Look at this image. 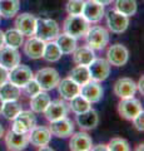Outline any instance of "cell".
Segmentation results:
<instances>
[{
    "mask_svg": "<svg viewBox=\"0 0 144 151\" xmlns=\"http://www.w3.org/2000/svg\"><path fill=\"white\" fill-rule=\"evenodd\" d=\"M89 28H90L89 22L82 14L80 15H69L64 20V25H63L64 33L74 37L75 39L84 37Z\"/></svg>",
    "mask_w": 144,
    "mask_h": 151,
    "instance_id": "obj_1",
    "label": "cell"
},
{
    "mask_svg": "<svg viewBox=\"0 0 144 151\" xmlns=\"http://www.w3.org/2000/svg\"><path fill=\"white\" fill-rule=\"evenodd\" d=\"M59 34V25L58 23L53 19H36L35 24V32L34 35L39 38L43 42H50L55 40V38Z\"/></svg>",
    "mask_w": 144,
    "mask_h": 151,
    "instance_id": "obj_2",
    "label": "cell"
},
{
    "mask_svg": "<svg viewBox=\"0 0 144 151\" xmlns=\"http://www.w3.org/2000/svg\"><path fill=\"white\" fill-rule=\"evenodd\" d=\"M84 37L88 47H90L93 50H101L109 42V32L103 27L89 28Z\"/></svg>",
    "mask_w": 144,
    "mask_h": 151,
    "instance_id": "obj_3",
    "label": "cell"
},
{
    "mask_svg": "<svg viewBox=\"0 0 144 151\" xmlns=\"http://www.w3.org/2000/svg\"><path fill=\"white\" fill-rule=\"evenodd\" d=\"M34 79L39 83V86L43 91H50V89H53L58 86L60 77L57 69H54L52 67H46V68L39 69L34 74Z\"/></svg>",
    "mask_w": 144,
    "mask_h": 151,
    "instance_id": "obj_4",
    "label": "cell"
},
{
    "mask_svg": "<svg viewBox=\"0 0 144 151\" xmlns=\"http://www.w3.org/2000/svg\"><path fill=\"white\" fill-rule=\"evenodd\" d=\"M36 126V117L33 111H20L13 120L11 130L19 134H29Z\"/></svg>",
    "mask_w": 144,
    "mask_h": 151,
    "instance_id": "obj_5",
    "label": "cell"
},
{
    "mask_svg": "<svg viewBox=\"0 0 144 151\" xmlns=\"http://www.w3.org/2000/svg\"><path fill=\"white\" fill-rule=\"evenodd\" d=\"M128 59H129V52L127 47L120 43L110 45L108 50H106V60L109 62L110 65L123 67V65L127 64Z\"/></svg>",
    "mask_w": 144,
    "mask_h": 151,
    "instance_id": "obj_6",
    "label": "cell"
},
{
    "mask_svg": "<svg viewBox=\"0 0 144 151\" xmlns=\"http://www.w3.org/2000/svg\"><path fill=\"white\" fill-rule=\"evenodd\" d=\"M90 74V79L96 82L105 81L110 73V64L106 59L103 58H94L88 65Z\"/></svg>",
    "mask_w": 144,
    "mask_h": 151,
    "instance_id": "obj_7",
    "label": "cell"
},
{
    "mask_svg": "<svg viewBox=\"0 0 144 151\" xmlns=\"http://www.w3.org/2000/svg\"><path fill=\"white\" fill-rule=\"evenodd\" d=\"M142 111H143V107H142L140 101L134 97L122 98V101H120L118 105L119 115L125 120H133L134 117Z\"/></svg>",
    "mask_w": 144,
    "mask_h": 151,
    "instance_id": "obj_8",
    "label": "cell"
},
{
    "mask_svg": "<svg viewBox=\"0 0 144 151\" xmlns=\"http://www.w3.org/2000/svg\"><path fill=\"white\" fill-rule=\"evenodd\" d=\"M106 25H108L109 30L115 34H122L127 30L129 25V17L117 10H110L106 15Z\"/></svg>",
    "mask_w": 144,
    "mask_h": 151,
    "instance_id": "obj_9",
    "label": "cell"
},
{
    "mask_svg": "<svg viewBox=\"0 0 144 151\" xmlns=\"http://www.w3.org/2000/svg\"><path fill=\"white\" fill-rule=\"evenodd\" d=\"M31 78H34L33 70L25 64L19 63L9 72V82L14 83L19 88H21L26 82H29Z\"/></svg>",
    "mask_w": 144,
    "mask_h": 151,
    "instance_id": "obj_10",
    "label": "cell"
},
{
    "mask_svg": "<svg viewBox=\"0 0 144 151\" xmlns=\"http://www.w3.org/2000/svg\"><path fill=\"white\" fill-rule=\"evenodd\" d=\"M50 134L57 136L59 139H65L73 135L74 132V124L68 119V117H62L59 120H55L50 122L49 126Z\"/></svg>",
    "mask_w": 144,
    "mask_h": 151,
    "instance_id": "obj_11",
    "label": "cell"
},
{
    "mask_svg": "<svg viewBox=\"0 0 144 151\" xmlns=\"http://www.w3.org/2000/svg\"><path fill=\"white\" fill-rule=\"evenodd\" d=\"M4 136H5L6 147L13 151L24 150L29 144V134H19L10 129L6 134H4Z\"/></svg>",
    "mask_w": 144,
    "mask_h": 151,
    "instance_id": "obj_12",
    "label": "cell"
},
{
    "mask_svg": "<svg viewBox=\"0 0 144 151\" xmlns=\"http://www.w3.org/2000/svg\"><path fill=\"white\" fill-rule=\"evenodd\" d=\"M82 15L89 23H98L104 17V5L94 1V0H87L84 1Z\"/></svg>",
    "mask_w": 144,
    "mask_h": 151,
    "instance_id": "obj_13",
    "label": "cell"
},
{
    "mask_svg": "<svg viewBox=\"0 0 144 151\" xmlns=\"http://www.w3.org/2000/svg\"><path fill=\"white\" fill-rule=\"evenodd\" d=\"M35 24H36V18L30 13L20 14L15 19V29L19 30L23 35H26V37L34 35Z\"/></svg>",
    "mask_w": 144,
    "mask_h": 151,
    "instance_id": "obj_14",
    "label": "cell"
},
{
    "mask_svg": "<svg viewBox=\"0 0 144 151\" xmlns=\"http://www.w3.org/2000/svg\"><path fill=\"white\" fill-rule=\"evenodd\" d=\"M80 94L90 103H96L103 97V88H101L99 82L90 79L83 86H80Z\"/></svg>",
    "mask_w": 144,
    "mask_h": 151,
    "instance_id": "obj_15",
    "label": "cell"
},
{
    "mask_svg": "<svg viewBox=\"0 0 144 151\" xmlns=\"http://www.w3.org/2000/svg\"><path fill=\"white\" fill-rule=\"evenodd\" d=\"M135 92H137V83L129 77L119 78L114 83V93L119 98L134 97Z\"/></svg>",
    "mask_w": 144,
    "mask_h": 151,
    "instance_id": "obj_16",
    "label": "cell"
},
{
    "mask_svg": "<svg viewBox=\"0 0 144 151\" xmlns=\"http://www.w3.org/2000/svg\"><path fill=\"white\" fill-rule=\"evenodd\" d=\"M20 63V54L16 48H11L8 45H3L0 48V65L8 70L13 69Z\"/></svg>",
    "mask_w": 144,
    "mask_h": 151,
    "instance_id": "obj_17",
    "label": "cell"
},
{
    "mask_svg": "<svg viewBox=\"0 0 144 151\" xmlns=\"http://www.w3.org/2000/svg\"><path fill=\"white\" fill-rule=\"evenodd\" d=\"M77 124L82 130H94L99 124L98 112L93 108H89L82 113L77 115Z\"/></svg>",
    "mask_w": 144,
    "mask_h": 151,
    "instance_id": "obj_18",
    "label": "cell"
},
{
    "mask_svg": "<svg viewBox=\"0 0 144 151\" xmlns=\"http://www.w3.org/2000/svg\"><path fill=\"white\" fill-rule=\"evenodd\" d=\"M67 113H68V106L60 100L50 101L49 105L46 106V108L44 110L45 119L49 122L59 120V119H62V117H65Z\"/></svg>",
    "mask_w": 144,
    "mask_h": 151,
    "instance_id": "obj_19",
    "label": "cell"
},
{
    "mask_svg": "<svg viewBox=\"0 0 144 151\" xmlns=\"http://www.w3.org/2000/svg\"><path fill=\"white\" fill-rule=\"evenodd\" d=\"M50 139H52V134L48 127L44 126H35L29 132V142L36 147L48 145L50 142Z\"/></svg>",
    "mask_w": 144,
    "mask_h": 151,
    "instance_id": "obj_20",
    "label": "cell"
},
{
    "mask_svg": "<svg viewBox=\"0 0 144 151\" xmlns=\"http://www.w3.org/2000/svg\"><path fill=\"white\" fill-rule=\"evenodd\" d=\"M45 42L36 37H30L24 44V53L29 57L30 59H39L43 58Z\"/></svg>",
    "mask_w": 144,
    "mask_h": 151,
    "instance_id": "obj_21",
    "label": "cell"
},
{
    "mask_svg": "<svg viewBox=\"0 0 144 151\" xmlns=\"http://www.w3.org/2000/svg\"><path fill=\"white\" fill-rule=\"evenodd\" d=\"M57 87H58V92L62 96V98H64L67 101H70L73 97H75L77 94L80 93V86L74 81H72L69 77L59 81Z\"/></svg>",
    "mask_w": 144,
    "mask_h": 151,
    "instance_id": "obj_22",
    "label": "cell"
},
{
    "mask_svg": "<svg viewBox=\"0 0 144 151\" xmlns=\"http://www.w3.org/2000/svg\"><path fill=\"white\" fill-rule=\"evenodd\" d=\"M74 134V132H73ZM93 140L87 132H77L69 141V147L73 151H88L92 150Z\"/></svg>",
    "mask_w": 144,
    "mask_h": 151,
    "instance_id": "obj_23",
    "label": "cell"
},
{
    "mask_svg": "<svg viewBox=\"0 0 144 151\" xmlns=\"http://www.w3.org/2000/svg\"><path fill=\"white\" fill-rule=\"evenodd\" d=\"M95 58V53L90 47L84 45L75 48L73 52V59L74 62L79 65H89L90 62Z\"/></svg>",
    "mask_w": 144,
    "mask_h": 151,
    "instance_id": "obj_24",
    "label": "cell"
},
{
    "mask_svg": "<svg viewBox=\"0 0 144 151\" xmlns=\"http://www.w3.org/2000/svg\"><path fill=\"white\" fill-rule=\"evenodd\" d=\"M55 43L58 44L59 49L62 50L63 54H70L77 48V39L72 35L63 33V34H58L55 38Z\"/></svg>",
    "mask_w": 144,
    "mask_h": 151,
    "instance_id": "obj_25",
    "label": "cell"
},
{
    "mask_svg": "<svg viewBox=\"0 0 144 151\" xmlns=\"http://www.w3.org/2000/svg\"><path fill=\"white\" fill-rule=\"evenodd\" d=\"M49 102H50L49 94L44 91H40L35 96L30 97V108L35 113H41V112H44L46 106L49 105Z\"/></svg>",
    "mask_w": 144,
    "mask_h": 151,
    "instance_id": "obj_26",
    "label": "cell"
},
{
    "mask_svg": "<svg viewBox=\"0 0 144 151\" xmlns=\"http://www.w3.org/2000/svg\"><path fill=\"white\" fill-rule=\"evenodd\" d=\"M20 97V88L11 82H5L0 86V98L3 102L6 101H16Z\"/></svg>",
    "mask_w": 144,
    "mask_h": 151,
    "instance_id": "obj_27",
    "label": "cell"
},
{
    "mask_svg": "<svg viewBox=\"0 0 144 151\" xmlns=\"http://www.w3.org/2000/svg\"><path fill=\"white\" fill-rule=\"evenodd\" d=\"M62 50L59 49L58 44L55 43L54 40H50L46 43L45 42V45H44V52H43V58L46 60V62H50V63H54V62H58V60L62 58Z\"/></svg>",
    "mask_w": 144,
    "mask_h": 151,
    "instance_id": "obj_28",
    "label": "cell"
},
{
    "mask_svg": "<svg viewBox=\"0 0 144 151\" xmlns=\"http://www.w3.org/2000/svg\"><path fill=\"white\" fill-rule=\"evenodd\" d=\"M69 78L74 81L75 83H78L79 86H83L84 83H87L88 81H90V74H89V69H88V65H77L74 67L70 73H69Z\"/></svg>",
    "mask_w": 144,
    "mask_h": 151,
    "instance_id": "obj_29",
    "label": "cell"
},
{
    "mask_svg": "<svg viewBox=\"0 0 144 151\" xmlns=\"http://www.w3.org/2000/svg\"><path fill=\"white\" fill-rule=\"evenodd\" d=\"M20 9L19 0H0V17L13 18Z\"/></svg>",
    "mask_w": 144,
    "mask_h": 151,
    "instance_id": "obj_30",
    "label": "cell"
},
{
    "mask_svg": "<svg viewBox=\"0 0 144 151\" xmlns=\"http://www.w3.org/2000/svg\"><path fill=\"white\" fill-rule=\"evenodd\" d=\"M4 44L18 49L24 44V35L16 29H9L4 33Z\"/></svg>",
    "mask_w": 144,
    "mask_h": 151,
    "instance_id": "obj_31",
    "label": "cell"
},
{
    "mask_svg": "<svg viewBox=\"0 0 144 151\" xmlns=\"http://www.w3.org/2000/svg\"><path fill=\"white\" fill-rule=\"evenodd\" d=\"M115 10L127 17H133L137 13V0H114Z\"/></svg>",
    "mask_w": 144,
    "mask_h": 151,
    "instance_id": "obj_32",
    "label": "cell"
},
{
    "mask_svg": "<svg viewBox=\"0 0 144 151\" xmlns=\"http://www.w3.org/2000/svg\"><path fill=\"white\" fill-rule=\"evenodd\" d=\"M21 110H23L21 105L18 103L16 101H6V102L3 103V108H1V113H0V115H3L6 120L11 121V120L15 119L16 115Z\"/></svg>",
    "mask_w": 144,
    "mask_h": 151,
    "instance_id": "obj_33",
    "label": "cell"
},
{
    "mask_svg": "<svg viewBox=\"0 0 144 151\" xmlns=\"http://www.w3.org/2000/svg\"><path fill=\"white\" fill-rule=\"evenodd\" d=\"M69 107H70V110L74 112V113H82L87 110H89L92 108V103L89 101H87L84 97L82 96L80 93L77 94L75 97H73L70 100V103H69Z\"/></svg>",
    "mask_w": 144,
    "mask_h": 151,
    "instance_id": "obj_34",
    "label": "cell"
},
{
    "mask_svg": "<svg viewBox=\"0 0 144 151\" xmlns=\"http://www.w3.org/2000/svg\"><path fill=\"white\" fill-rule=\"evenodd\" d=\"M106 146H108V150H110V151H129L131 150V146H129L128 141L122 137L111 139L110 142Z\"/></svg>",
    "mask_w": 144,
    "mask_h": 151,
    "instance_id": "obj_35",
    "label": "cell"
},
{
    "mask_svg": "<svg viewBox=\"0 0 144 151\" xmlns=\"http://www.w3.org/2000/svg\"><path fill=\"white\" fill-rule=\"evenodd\" d=\"M84 6V0H69L67 4V12L69 15H80Z\"/></svg>",
    "mask_w": 144,
    "mask_h": 151,
    "instance_id": "obj_36",
    "label": "cell"
},
{
    "mask_svg": "<svg viewBox=\"0 0 144 151\" xmlns=\"http://www.w3.org/2000/svg\"><path fill=\"white\" fill-rule=\"evenodd\" d=\"M21 88L24 89V93L26 94V96H29V97H33V96H35L36 93H39L40 91H43V89L40 88L39 83L36 82L34 78H31L29 82H26Z\"/></svg>",
    "mask_w": 144,
    "mask_h": 151,
    "instance_id": "obj_37",
    "label": "cell"
},
{
    "mask_svg": "<svg viewBox=\"0 0 144 151\" xmlns=\"http://www.w3.org/2000/svg\"><path fill=\"white\" fill-rule=\"evenodd\" d=\"M133 124L135 126V129L138 131H143L144 130V112H139L138 115L133 119Z\"/></svg>",
    "mask_w": 144,
    "mask_h": 151,
    "instance_id": "obj_38",
    "label": "cell"
},
{
    "mask_svg": "<svg viewBox=\"0 0 144 151\" xmlns=\"http://www.w3.org/2000/svg\"><path fill=\"white\" fill-rule=\"evenodd\" d=\"M9 81V70L0 65V86Z\"/></svg>",
    "mask_w": 144,
    "mask_h": 151,
    "instance_id": "obj_39",
    "label": "cell"
},
{
    "mask_svg": "<svg viewBox=\"0 0 144 151\" xmlns=\"http://www.w3.org/2000/svg\"><path fill=\"white\" fill-rule=\"evenodd\" d=\"M143 84H144V76H142L140 78H139V82L137 84V89L139 92H140L142 94H144V87H143Z\"/></svg>",
    "mask_w": 144,
    "mask_h": 151,
    "instance_id": "obj_40",
    "label": "cell"
},
{
    "mask_svg": "<svg viewBox=\"0 0 144 151\" xmlns=\"http://www.w3.org/2000/svg\"><path fill=\"white\" fill-rule=\"evenodd\" d=\"M92 150H94V151H105V150H108V146L104 145V144H99L96 146H92Z\"/></svg>",
    "mask_w": 144,
    "mask_h": 151,
    "instance_id": "obj_41",
    "label": "cell"
},
{
    "mask_svg": "<svg viewBox=\"0 0 144 151\" xmlns=\"http://www.w3.org/2000/svg\"><path fill=\"white\" fill-rule=\"evenodd\" d=\"M94 1L101 4V5H108V4H111L114 0H94Z\"/></svg>",
    "mask_w": 144,
    "mask_h": 151,
    "instance_id": "obj_42",
    "label": "cell"
},
{
    "mask_svg": "<svg viewBox=\"0 0 144 151\" xmlns=\"http://www.w3.org/2000/svg\"><path fill=\"white\" fill-rule=\"evenodd\" d=\"M4 45V32L0 30V48Z\"/></svg>",
    "mask_w": 144,
    "mask_h": 151,
    "instance_id": "obj_43",
    "label": "cell"
},
{
    "mask_svg": "<svg viewBox=\"0 0 144 151\" xmlns=\"http://www.w3.org/2000/svg\"><path fill=\"white\" fill-rule=\"evenodd\" d=\"M4 134H5V131H4V127L0 125V139L4 137Z\"/></svg>",
    "mask_w": 144,
    "mask_h": 151,
    "instance_id": "obj_44",
    "label": "cell"
},
{
    "mask_svg": "<svg viewBox=\"0 0 144 151\" xmlns=\"http://www.w3.org/2000/svg\"><path fill=\"white\" fill-rule=\"evenodd\" d=\"M3 100H1V98H0V113H1V108H3Z\"/></svg>",
    "mask_w": 144,
    "mask_h": 151,
    "instance_id": "obj_45",
    "label": "cell"
},
{
    "mask_svg": "<svg viewBox=\"0 0 144 151\" xmlns=\"http://www.w3.org/2000/svg\"><path fill=\"white\" fill-rule=\"evenodd\" d=\"M137 150H143V144H142V145H139V147H138Z\"/></svg>",
    "mask_w": 144,
    "mask_h": 151,
    "instance_id": "obj_46",
    "label": "cell"
}]
</instances>
